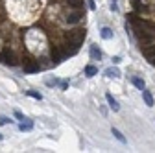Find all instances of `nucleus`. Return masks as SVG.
I'll return each instance as SVG.
<instances>
[{
	"label": "nucleus",
	"instance_id": "1",
	"mask_svg": "<svg viewBox=\"0 0 155 153\" xmlns=\"http://www.w3.org/2000/svg\"><path fill=\"white\" fill-rule=\"evenodd\" d=\"M85 35H87V31H85V30H72V31H68L67 39H68V43L81 44V43H83V39H85Z\"/></svg>",
	"mask_w": 155,
	"mask_h": 153
},
{
	"label": "nucleus",
	"instance_id": "2",
	"mask_svg": "<svg viewBox=\"0 0 155 153\" xmlns=\"http://www.w3.org/2000/svg\"><path fill=\"white\" fill-rule=\"evenodd\" d=\"M0 63L9 65V67H13V65H15V57H13V54H11L8 48H4V52L0 54Z\"/></svg>",
	"mask_w": 155,
	"mask_h": 153
},
{
	"label": "nucleus",
	"instance_id": "3",
	"mask_svg": "<svg viewBox=\"0 0 155 153\" xmlns=\"http://www.w3.org/2000/svg\"><path fill=\"white\" fill-rule=\"evenodd\" d=\"M105 100H107V103H109V107L113 109V111H120V105H118V102H116L114 98H113V94H105Z\"/></svg>",
	"mask_w": 155,
	"mask_h": 153
},
{
	"label": "nucleus",
	"instance_id": "4",
	"mask_svg": "<svg viewBox=\"0 0 155 153\" xmlns=\"http://www.w3.org/2000/svg\"><path fill=\"white\" fill-rule=\"evenodd\" d=\"M91 59L92 61H100L102 59V52H100V48L96 46V44L91 46Z\"/></svg>",
	"mask_w": 155,
	"mask_h": 153
},
{
	"label": "nucleus",
	"instance_id": "5",
	"mask_svg": "<svg viewBox=\"0 0 155 153\" xmlns=\"http://www.w3.org/2000/svg\"><path fill=\"white\" fill-rule=\"evenodd\" d=\"M142 100H144V103H146L148 107H153V96H151V92H150V90L142 89Z\"/></svg>",
	"mask_w": 155,
	"mask_h": 153
},
{
	"label": "nucleus",
	"instance_id": "6",
	"mask_svg": "<svg viewBox=\"0 0 155 153\" xmlns=\"http://www.w3.org/2000/svg\"><path fill=\"white\" fill-rule=\"evenodd\" d=\"M107 78H120V70L116 68V67H109V68H105V72H104Z\"/></svg>",
	"mask_w": 155,
	"mask_h": 153
},
{
	"label": "nucleus",
	"instance_id": "7",
	"mask_svg": "<svg viewBox=\"0 0 155 153\" xmlns=\"http://www.w3.org/2000/svg\"><path fill=\"white\" fill-rule=\"evenodd\" d=\"M144 55L148 57V61L155 67V46H153V48H146V50H144Z\"/></svg>",
	"mask_w": 155,
	"mask_h": 153
},
{
	"label": "nucleus",
	"instance_id": "8",
	"mask_svg": "<svg viewBox=\"0 0 155 153\" xmlns=\"http://www.w3.org/2000/svg\"><path fill=\"white\" fill-rule=\"evenodd\" d=\"M18 129H21V131H31V129H33V122L26 118V120H22V122H21Z\"/></svg>",
	"mask_w": 155,
	"mask_h": 153
},
{
	"label": "nucleus",
	"instance_id": "9",
	"mask_svg": "<svg viewBox=\"0 0 155 153\" xmlns=\"http://www.w3.org/2000/svg\"><path fill=\"white\" fill-rule=\"evenodd\" d=\"M111 133L114 135V138L118 140L120 144H126V142H127V140H126V137H124V135H122V133H120L118 129H116V127H113V129H111Z\"/></svg>",
	"mask_w": 155,
	"mask_h": 153
},
{
	"label": "nucleus",
	"instance_id": "10",
	"mask_svg": "<svg viewBox=\"0 0 155 153\" xmlns=\"http://www.w3.org/2000/svg\"><path fill=\"white\" fill-rule=\"evenodd\" d=\"M100 35H102V39L109 41V39H113V30H111V28H102Z\"/></svg>",
	"mask_w": 155,
	"mask_h": 153
},
{
	"label": "nucleus",
	"instance_id": "11",
	"mask_svg": "<svg viewBox=\"0 0 155 153\" xmlns=\"http://www.w3.org/2000/svg\"><path fill=\"white\" fill-rule=\"evenodd\" d=\"M52 59H54V65L61 63V59H63V54H61L59 50H52Z\"/></svg>",
	"mask_w": 155,
	"mask_h": 153
},
{
	"label": "nucleus",
	"instance_id": "12",
	"mask_svg": "<svg viewBox=\"0 0 155 153\" xmlns=\"http://www.w3.org/2000/svg\"><path fill=\"white\" fill-rule=\"evenodd\" d=\"M80 18H81L80 13H70V15L67 17V22H68V24H76L78 21H80Z\"/></svg>",
	"mask_w": 155,
	"mask_h": 153
},
{
	"label": "nucleus",
	"instance_id": "13",
	"mask_svg": "<svg viewBox=\"0 0 155 153\" xmlns=\"http://www.w3.org/2000/svg\"><path fill=\"white\" fill-rule=\"evenodd\" d=\"M85 74L89 76V78H92V76L98 74V68H96L94 65H87V67H85Z\"/></svg>",
	"mask_w": 155,
	"mask_h": 153
},
{
	"label": "nucleus",
	"instance_id": "14",
	"mask_svg": "<svg viewBox=\"0 0 155 153\" xmlns=\"http://www.w3.org/2000/svg\"><path fill=\"white\" fill-rule=\"evenodd\" d=\"M131 83L137 87L139 90H142V89H146V83H144V80H140V78H133L131 80Z\"/></svg>",
	"mask_w": 155,
	"mask_h": 153
},
{
	"label": "nucleus",
	"instance_id": "15",
	"mask_svg": "<svg viewBox=\"0 0 155 153\" xmlns=\"http://www.w3.org/2000/svg\"><path fill=\"white\" fill-rule=\"evenodd\" d=\"M68 6H72V8H81L83 6V0H68Z\"/></svg>",
	"mask_w": 155,
	"mask_h": 153
},
{
	"label": "nucleus",
	"instance_id": "16",
	"mask_svg": "<svg viewBox=\"0 0 155 153\" xmlns=\"http://www.w3.org/2000/svg\"><path fill=\"white\" fill-rule=\"evenodd\" d=\"M26 94H28L30 98H35V100H43V96H41V94H39V92H35V90H28Z\"/></svg>",
	"mask_w": 155,
	"mask_h": 153
},
{
	"label": "nucleus",
	"instance_id": "17",
	"mask_svg": "<svg viewBox=\"0 0 155 153\" xmlns=\"http://www.w3.org/2000/svg\"><path fill=\"white\" fill-rule=\"evenodd\" d=\"M39 68H41L39 65H26V67H24V70H26V72H37Z\"/></svg>",
	"mask_w": 155,
	"mask_h": 153
},
{
	"label": "nucleus",
	"instance_id": "18",
	"mask_svg": "<svg viewBox=\"0 0 155 153\" xmlns=\"http://www.w3.org/2000/svg\"><path fill=\"white\" fill-rule=\"evenodd\" d=\"M15 118H18L21 122H22V120H26V116H24V114H22L21 111H15Z\"/></svg>",
	"mask_w": 155,
	"mask_h": 153
},
{
	"label": "nucleus",
	"instance_id": "19",
	"mask_svg": "<svg viewBox=\"0 0 155 153\" xmlns=\"http://www.w3.org/2000/svg\"><path fill=\"white\" fill-rule=\"evenodd\" d=\"M11 120L9 118H6V116H0V125H6V124H9Z\"/></svg>",
	"mask_w": 155,
	"mask_h": 153
},
{
	"label": "nucleus",
	"instance_id": "20",
	"mask_svg": "<svg viewBox=\"0 0 155 153\" xmlns=\"http://www.w3.org/2000/svg\"><path fill=\"white\" fill-rule=\"evenodd\" d=\"M87 2H89V8H91V9H96V4H94V0H87Z\"/></svg>",
	"mask_w": 155,
	"mask_h": 153
},
{
	"label": "nucleus",
	"instance_id": "21",
	"mask_svg": "<svg viewBox=\"0 0 155 153\" xmlns=\"http://www.w3.org/2000/svg\"><path fill=\"white\" fill-rule=\"evenodd\" d=\"M111 9H113V11H118V6H116V2H111Z\"/></svg>",
	"mask_w": 155,
	"mask_h": 153
},
{
	"label": "nucleus",
	"instance_id": "22",
	"mask_svg": "<svg viewBox=\"0 0 155 153\" xmlns=\"http://www.w3.org/2000/svg\"><path fill=\"white\" fill-rule=\"evenodd\" d=\"M68 87V81H61V89H67Z\"/></svg>",
	"mask_w": 155,
	"mask_h": 153
},
{
	"label": "nucleus",
	"instance_id": "23",
	"mask_svg": "<svg viewBox=\"0 0 155 153\" xmlns=\"http://www.w3.org/2000/svg\"><path fill=\"white\" fill-rule=\"evenodd\" d=\"M0 140H2V135H0Z\"/></svg>",
	"mask_w": 155,
	"mask_h": 153
},
{
	"label": "nucleus",
	"instance_id": "24",
	"mask_svg": "<svg viewBox=\"0 0 155 153\" xmlns=\"http://www.w3.org/2000/svg\"><path fill=\"white\" fill-rule=\"evenodd\" d=\"M113 2H116V0H113Z\"/></svg>",
	"mask_w": 155,
	"mask_h": 153
}]
</instances>
